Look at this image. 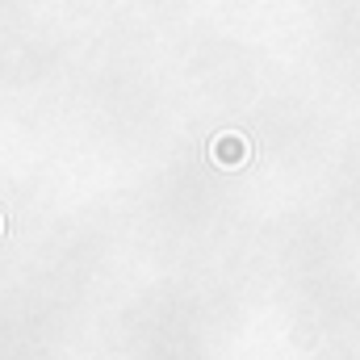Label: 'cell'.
Segmentation results:
<instances>
[{
    "label": "cell",
    "mask_w": 360,
    "mask_h": 360,
    "mask_svg": "<svg viewBox=\"0 0 360 360\" xmlns=\"http://www.w3.org/2000/svg\"><path fill=\"white\" fill-rule=\"evenodd\" d=\"M218 160H222V164H239V160H243V143L231 134V143H218Z\"/></svg>",
    "instance_id": "cell-1"
}]
</instances>
